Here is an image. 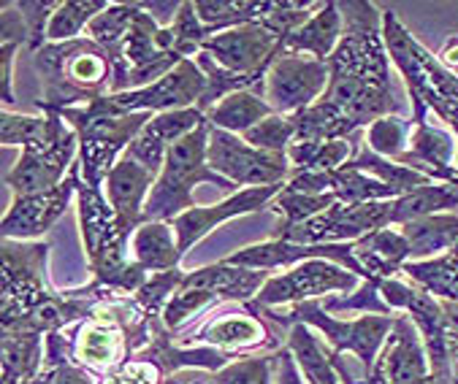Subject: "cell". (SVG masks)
I'll return each mask as SVG.
<instances>
[{
    "instance_id": "obj_14",
    "label": "cell",
    "mask_w": 458,
    "mask_h": 384,
    "mask_svg": "<svg viewBox=\"0 0 458 384\" xmlns=\"http://www.w3.org/2000/svg\"><path fill=\"white\" fill-rule=\"evenodd\" d=\"M207 165L239 189L288 184V179H291L288 154L255 149L242 136H233L215 125L209 130Z\"/></svg>"
},
{
    "instance_id": "obj_16",
    "label": "cell",
    "mask_w": 458,
    "mask_h": 384,
    "mask_svg": "<svg viewBox=\"0 0 458 384\" xmlns=\"http://www.w3.org/2000/svg\"><path fill=\"white\" fill-rule=\"evenodd\" d=\"M360 384H455L453 379L431 373L428 352L418 325L410 314H396L394 330L386 338L375 368L360 379Z\"/></svg>"
},
{
    "instance_id": "obj_7",
    "label": "cell",
    "mask_w": 458,
    "mask_h": 384,
    "mask_svg": "<svg viewBox=\"0 0 458 384\" xmlns=\"http://www.w3.org/2000/svg\"><path fill=\"white\" fill-rule=\"evenodd\" d=\"M47 241H0V328L25 325L36 312L57 298V287H52L47 273L49 260Z\"/></svg>"
},
{
    "instance_id": "obj_1",
    "label": "cell",
    "mask_w": 458,
    "mask_h": 384,
    "mask_svg": "<svg viewBox=\"0 0 458 384\" xmlns=\"http://www.w3.org/2000/svg\"><path fill=\"white\" fill-rule=\"evenodd\" d=\"M339 9L344 30L328 57V87L315 106L296 114L293 141L352 138L402 112V92L383 38V12L369 0H342Z\"/></svg>"
},
{
    "instance_id": "obj_2",
    "label": "cell",
    "mask_w": 458,
    "mask_h": 384,
    "mask_svg": "<svg viewBox=\"0 0 458 384\" xmlns=\"http://www.w3.org/2000/svg\"><path fill=\"white\" fill-rule=\"evenodd\" d=\"M76 217L93 281L136 296L149 279L131 255V238L136 230H131L109 206L104 187H89L81 176L76 181Z\"/></svg>"
},
{
    "instance_id": "obj_31",
    "label": "cell",
    "mask_w": 458,
    "mask_h": 384,
    "mask_svg": "<svg viewBox=\"0 0 458 384\" xmlns=\"http://www.w3.org/2000/svg\"><path fill=\"white\" fill-rule=\"evenodd\" d=\"M271 114L274 112L260 92L242 89V92H233V95H228V98H223L215 109H209L207 120H209V125H215L220 130H228L233 136H244L247 130H252L258 122L268 120Z\"/></svg>"
},
{
    "instance_id": "obj_21",
    "label": "cell",
    "mask_w": 458,
    "mask_h": 384,
    "mask_svg": "<svg viewBox=\"0 0 458 384\" xmlns=\"http://www.w3.org/2000/svg\"><path fill=\"white\" fill-rule=\"evenodd\" d=\"M204 122H207V114L199 112V109H182V112L155 114L147 122V128L136 136V141L125 149L123 157H128V160L139 163L141 168H147L149 173L160 176L171 144L179 141V138H185L188 133H193Z\"/></svg>"
},
{
    "instance_id": "obj_47",
    "label": "cell",
    "mask_w": 458,
    "mask_h": 384,
    "mask_svg": "<svg viewBox=\"0 0 458 384\" xmlns=\"http://www.w3.org/2000/svg\"><path fill=\"white\" fill-rule=\"evenodd\" d=\"M437 60L445 65V71H450V73L458 79V33H455V36H450V38L442 44V49H439Z\"/></svg>"
},
{
    "instance_id": "obj_29",
    "label": "cell",
    "mask_w": 458,
    "mask_h": 384,
    "mask_svg": "<svg viewBox=\"0 0 458 384\" xmlns=\"http://www.w3.org/2000/svg\"><path fill=\"white\" fill-rule=\"evenodd\" d=\"M131 255L149 276L179 268L182 257H185L179 252L176 233H174L171 222H147V225H141L131 238Z\"/></svg>"
},
{
    "instance_id": "obj_35",
    "label": "cell",
    "mask_w": 458,
    "mask_h": 384,
    "mask_svg": "<svg viewBox=\"0 0 458 384\" xmlns=\"http://www.w3.org/2000/svg\"><path fill=\"white\" fill-rule=\"evenodd\" d=\"M217 306H223L220 298L215 293L204 290V287L179 284V290L165 304L160 320H163V325H165L168 333H182V330L191 328L193 322H199L204 314H209Z\"/></svg>"
},
{
    "instance_id": "obj_27",
    "label": "cell",
    "mask_w": 458,
    "mask_h": 384,
    "mask_svg": "<svg viewBox=\"0 0 458 384\" xmlns=\"http://www.w3.org/2000/svg\"><path fill=\"white\" fill-rule=\"evenodd\" d=\"M4 352V384H30L44 371V338L30 330H0Z\"/></svg>"
},
{
    "instance_id": "obj_34",
    "label": "cell",
    "mask_w": 458,
    "mask_h": 384,
    "mask_svg": "<svg viewBox=\"0 0 458 384\" xmlns=\"http://www.w3.org/2000/svg\"><path fill=\"white\" fill-rule=\"evenodd\" d=\"M402 273L439 301H458V246L434 260H410Z\"/></svg>"
},
{
    "instance_id": "obj_10",
    "label": "cell",
    "mask_w": 458,
    "mask_h": 384,
    "mask_svg": "<svg viewBox=\"0 0 458 384\" xmlns=\"http://www.w3.org/2000/svg\"><path fill=\"white\" fill-rule=\"evenodd\" d=\"M434 184L428 176L380 157L369 144L360 141L355 154L336 171L326 173V189L336 198V204H377L396 201L402 196Z\"/></svg>"
},
{
    "instance_id": "obj_13",
    "label": "cell",
    "mask_w": 458,
    "mask_h": 384,
    "mask_svg": "<svg viewBox=\"0 0 458 384\" xmlns=\"http://www.w3.org/2000/svg\"><path fill=\"white\" fill-rule=\"evenodd\" d=\"M360 276L331 263V260H307L285 273L271 276L263 290L258 293L255 304L263 309L296 306L307 301H323L328 296H350L360 287Z\"/></svg>"
},
{
    "instance_id": "obj_18",
    "label": "cell",
    "mask_w": 458,
    "mask_h": 384,
    "mask_svg": "<svg viewBox=\"0 0 458 384\" xmlns=\"http://www.w3.org/2000/svg\"><path fill=\"white\" fill-rule=\"evenodd\" d=\"M81 176L79 160L73 163L71 173L65 176V181L55 189L47 192H36V196H25V198H14L9 212L0 220V233L4 238H14V241H38L44 233H49L63 214L71 209V198L76 192V181Z\"/></svg>"
},
{
    "instance_id": "obj_6",
    "label": "cell",
    "mask_w": 458,
    "mask_h": 384,
    "mask_svg": "<svg viewBox=\"0 0 458 384\" xmlns=\"http://www.w3.org/2000/svg\"><path fill=\"white\" fill-rule=\"evenodd\" d=\"M285 328L271 322L266 312L250 301V304H223L220 309H212L207 320L201 317L182 333H171L179 346H212L236 357L244 355H268L277 352L288 344Z\"/></svg>"
},
{
    "instance_id": "obj_48",
    "label": "cell",
    "mask_w": 458,
    "mask_h": 384,
    "mask_svg": "<svg viewBox=\"0 0 458 384\" xmlns=\"http://www.w3.org/2000/svg\"><path fill=\"white\" fill-rule=\"evenodd\" d=\"M331 360H334V365H336V371H339L342 384H360V379H355V376H352V371H350L347 360H344L342 355H336L334 349H331Z\"/></svg>"
},
{
    "instance_id": "obj_43",
    "label": "cell",
    "mask_w": 458,
    "mask_h": 384,
    "mask_svg": "<svg viewBox=\"0 0 458 384\" xmlns=\"http://www.w3.org/2000/svg\"><path fill=\"white\" fill-rule=\"evenodd\" d=\"M165 381H168L165 371L144 355H136L133 360L123 363L120 368L98 379V384H165Z\"/></svg>"
},
{
    "instance_id": "obj_22",
    "label": "cell",
    "mask_w": 458,
    "mask_h": 384,
    "mask_svg": "<svg viewBox=\"0 0 458 384\" xmlns=\"http://www.w3.org/2000/svg\"><path fill=\"white\" fill-rule=\"evenodd\" d=\"M157 176L141 168L139 163L120 157V163L112 168V173L104 181V196L109 206L120 214V220L131 228L139 230L144 225V206L155 187Z\"/></svg>"
},
{
    "instance_id": "obj_30",
    "label": "cell",
    "mask_w": 458,
    "mask_h": 384,
    "mask_svg": "<svg viewBox=\"0 0 458 384\" xmlns=\"http://www.w3.org/2000/svg\"><path fill=\"white\" fill-rule=\"evenodd\" d=\"M288 0H196V14L207 28L217 33L260 22L285 9Z\"/></svg>"
},
{
    "instance_id": "obj_23",
    "label": "cell",
    "mask_w": 458,
    "mask_h": 384,
    "mask_svg": "<svg viewBox=\"0 0 458 384\" xmlns=\"http://www.w3.org/2000/svg\"><path fill=\"white\" fill-rule=\"evenodd\" d=\"M268 279H271L268 271H252V268H242V265H231L220 260V263L188 271L182 284L204 287V290L220 298V304H250L258 298V293L263 290V284Z\"/></svg>"
},
{
    "instance_id": "obj_49",
    "label": "cell",
    "mask_w": 458,
    "mask_h": 384,
    "mask_svg": "<svg viewBox=\"0 0 458 384\" xmlns=\"http://www.w3.org/2000/svg\"><path fill=\"white\" fill-rule=\"evenodd\" d=\"M165 384H185V371H179V373H174Z\"/></svg>"
},
{
    "instance_id": "obj_4",
    "label": "cell",
    "mask_w": 458,
    "mask_h": 384,
    "mask_svg": "<svg viewBox=\"0 0 458 384\" xmlns=\"http://www.w3.org/2000/svg\"><path fill=\"white\" fill-rule=\"evenodd\" d=\"M383 38L391 54V63L399 68L410 104L412 125H426L428 112H434L458 138V79L445 71V65L431 54L394 12H383Z\"/></svg>"
},
{
    "instance_id": "obj_26",
    "label": "cell",
    "mask_w": 458,
    "mask_h": 384,
    "mask_svg": "<svg viewBox=\"0 0 458 384\" xmlns=\"http://www.w3.org/2000/svg\"><path fill=\"white\" fill-rule=\"evenodd\" d=\"M455 144L458 138L453 136V130H442L437 125H412V136H410V146L407 152L396 160L423 176H428L434 181V173L442 168L455 165Z\"/></svg>"
},
{
    "instance_id": "obj_8",
    "label": "cell",
    "mask_w": 458,
    "mask_h": 384,
    "mask_svg": "<svg viewBox=\"0 0 458 384\" xmlns=\"http://www.w3.org/2000/svg\"><path fill=\"white\" fill-rule=\"evenodd\" d=\"M36 109L47 117L44 130L22 146L17 165L4 176L14 198L60 187L73 168V154L79 152V136L63 114L44 101H36Z\"/></svg>"
},
{
    "instance_id": "obj_41",
    "label": "cell",
    "mask_w": 458,
    "mask_h": 384,
    "mask_svg": "<svg viewBox=\"0 0 458 384\" xmlns=\"http://www.w3.org/2000/svg\"><path fill=\"white\" fill-rule=\"evenodd\" d=\"M63 0H17V9L22 12L28 30H30V44L28 52L36 54L49 44V22L57 14Z\"/></svg>"
},
{
    "instance_id": "obj_40",
    "label": "cell",
    "mask_w": 458,
    "mask_h": 384,
    "mask_svg": "<svg viewBox=\"0 0 458 384\" xmlns=\"http://www.w3.org/2000/svg\"><path fill=\"white\" fill-rule=\"evenodd\" d=\"M250 146L263 149V152H280L288 154V146L296 138V117H283V114H271L268 120L258 122L252 130L242 136Z\"/></svg>"
},
{
    "instance_id": "obj_19",
    "label": "cell",
    "mask_w": 458,
    "mask_h": 384,
    "mask_svg": "<svg viewBox=\"0 0 458 384\" xmlns=\"http://www.w3.org/2000/svg\"><path fill=\"white\" fill-rule=\"evenodd\" d=\"M285 184H268V187H247V189H239L233 196H228L225 201L220 204H212V206H196L185 214H179L171 228L176 233V244H179V252L188 255L204 236H209L217 225L228 222V220H236V217H244V214H255V212H263L271 206V201L280 196Z\"/></svg>"
},
{
    "instance_id": "obj_20",
    "label": "cell",
    "mask_w": 458,
    "mask_h": 384,
    "mask_svg": "<svg viewBox=\"0 0 458 384\" xmlns=\"http://www.w3.org/2000/svg\"><path fill=\"white\" fill-rule=\"evenodd\" d=\"M307 260H331L352 273H358L360 279H366L352 244H291V241H277V238H268L263 244H252L244 246L233 255L225 257V263L231 265H242V268H252V271H271V268H283V265H299Z\"/></svg>"
},
{
    "instance_id": "obj_12",
    "label": "cell",
    "mask_w": 458,
    "mask_h": 384,
    "mask_svg": "<svg viewBox=\"0 0 458 384\" xmlns=\"http://www.w3.org/2000/svg\"><path fill=\"white\" fill-rule=\"evenodd\" d=\"M60 114L79 136V168L89 187H104L125 149L155 117L149 112L125 117H84L79 109H63Z\"/></svg>"
},
{
    "instance_id": "obj_33",
    "label": "cell",
    "mask_w": 458,
    "mask_h": 384,
    "mask_svg": "<svg viewBox=\"0 0 458 384\" xmlns=\"http://www.w3.org/2000/svg\"><path fill=\"white\" fill-rule=\"evenodd\" d=\"M355 144L350 138L336 141H293L288 146L291 160V176L296 173H315V171H336L342 168L352 154Z\"/></svg>"
},
{
    "instance_id": "obj_32",
    "label": "cell",
    "mask_w": 458,
    "mask_h": 384,
    "mask_svg": "<svg viewBox=\"0 0 458 384\" xmlns=\"http://www.w3.org/2000/svg\"><path fill=\"white\" fill-rule=\"evenodd\" d=\"M336 204V198L331 192H323V196H312V192H299V189H291L288 184L283 187V192L277 198L271 201L268 212H274L280 220L271 230V238H283L288 230L310 222L312 217L323 214L326 209H331Z\"/></svg>"
},
{
    "instance_id": "obj_39",
    "label": "cell",
    "mask_w": 458,
    "mask_h": 384,
    "mask_svg": "<svg viewBox=\"0 0 458 384\" xmlns=\"http://www.w3.org/2000/svg\"><path fill=\"white\" fill-rule=\"evenodd\" d=\"M328 314L339 312H360V314H383V317H396V312L383 301L377 279H363L360 287L350 296H328L320 301Z\"/></svg>"
},
{
    "instance_id": "obj_3",
    "label": "cell",
    "mask_w": 458,
    "mask_h": 384,
    "mask_svg": "<svg viewBox=\"0 0 458 384\" xmlns=\"http://www.w3.org/2000/svg\"><path fill=\"white\" fill-rule=\"evenodd\" d=\"M36 71L44 84V104L63 112L89 106L112 95L114 65L109 52L89 36L63 44H47L33 54Z\"/></svg>"
},
{
    "instance_id": "obj_24",
    "label": "cell",
    "mask_w": 458,
    "mask_h": 384,
    "mask_svg": "<svg viewBox=\"0 0 458 384\" xmlns=\"http://www.w3.org/2000/svg\"><path fill=\"white\" fill-rule=\"evenodd\" d=\"M352 249L366 279H394L402 273L404 263L412 260L407 238L402 236V230H394V228L375 230L369 236L352 241Z\"/></svg>"
},
{
    "instance_id": "obj_11",
    "label": "cell",
    "mask_w": 458,
    "mask_h": 384,
    "mask_svg": "<svg viewBox=\"0 0 458 384\" xmlns=\"http://www.w3.org/2000/svg\"><path fill=\"white\" fill-rule=\"evenodd\" d=\"M207 92V76L196 65V60H182L171 73H165L160 81L117 92L98 98L89 106H76L84 117H125V114H165V112H182V109H199Z\"/></svg>"
},
{
    "instance_id": "obj_17",
    "label": "cell",
    "mask_w": 458,
    "mask_h": 384,
    "mask_svg": "<svg viewBox=\"0 0 458 384\" xmlns=\"http://www.w3.org/2000/svg\"><path fill=\"white\" fill-rule=\"evenodd\" d=\"M268 20V17H266ZM266 20L239 25L212 36L201 52H207L217 65L236 76L266 79V71L285 49V38L274 30Z\"/></svg>"
},
{
    "instance_id": "obj_45",
    "label": "cell",
    "mask_w": 458,
    "mask_h": 384,
    "mask_svg": "<svg viewBox=\"0 0 458 384\" xmlns=\"http://www.w3.org/2000/svg\"><path fill=\"white\" fill-rule=\"evenodd\" d=\"M274 384H307V376L299 368V363L288 346L277 349V373H274Z\"/></svg>"
},
{
    "instance_id": "obj_15",
    "label": "cell",
    "mask_w": 458,
    "mask_h": 384,
    "mask_svg": "<svg viewBox=\"0 0 458 384\" xmlns=\"http://www.w3.org/2000/svg\"><path fill=\"white\" fill-rule=\"evenodd\" d=\"M326 87H328V63L283 49V54L266 71L263 98L274 114L296 117L323 98Z\"/></svg>"
},
{
    "instance_id": "obj_25",
    "label": "cell",
    "mask_w": 458,
    "mask_h": 384,
    "mask_svg": "<svg viewBox=\"0 0 458 384\" xmlns=\"http://www.w3.org/2000/svg\"><path fill=\"white\" fill-rule=\"evenodd\" d=\"M342 30H344V20L339 4H323L312 20H307L299 30H293L285 38V52L310 54L315 60L328 63V57L336 52L342 41Z\"/></svg>"
},
{
    "instance_id": "obj_38",
    "label": "cell",
    "mask_w": 458,
    "mask_h": 384,
    "mask_svg": "<svg viewBox=\"0 0 458 384\" xmlns=\"http://www.w3.org/2000/svg\"><path fill=\"white\" fill-rule=\"evenodd\" d=\"M410 136H412V122H407L399 114H394V117H383L375 125L366 128V138L363 141L369 144L380 157H388V160L396 163L407 152Z\"/></svg>"
},
{
    "instance_id": "obj_5",
    "label": "cell",
    "mask_w": 458,
    "mask_h": 384,
    "mask_svg": "<svg viewBox=\"0 0 458 384\" xmlns=\"http://www.w3.org/2000/svg\"><path fill=\"white\" fill-rule=\"evenodd\" d=\"M209 130H212V125L207 120L193 133L171 144L163 171H160L149 198H147V206H144V225L147 222H174L179 214L196 209L199 204L193 198V189L199 184H215V187L225 189L228 196L239 192V187H233L228 179H223L220 173H215L207 165Z\"/></svg>"
},
{
    "instance_id": "obj_37",
    "label": "cell",
    "mask_w": 458,
    "mask_h": 384,
    "mask_svg": "<svg viewBox=\"0 0 458 384\" xmlns=\"http://www.w3.org/2000/svg\"><path fill=\"white\" fill-rule=\"evenodd\" d=\"M274 373H277V352L244 355L212 373V384H274Z\"/></svg>"
},
{
    "instance_id": "obj_50",
    "label": "cell",
    "mask_w": 458,
    "mask_h": 384,
    "mask_svg": "<svg viewBox=\"0 0 458 384\" xmlns=\"http://www.w3.org/2000/svg\"><path fill=\"white\" fill-rule=\"evenodd\" d=\"M453 381L458 384V357H455V363H453Z\"/></svg>"
},
{
    "instance_id": "obj_46",
    "label": "cell",
    "mask_w": 458,
    "mask_h": 384,
    "mask_svg": "<svg viewBox=\"0 0 458 384\" xmlns=\"http://www.w3.org/2000/svg\"><path fill=\"white\" fill-rule=\"evenodd\" d=\"M49 371V384H96L93 373L84 371L76 363H65L57 368H47Z\"/></svg>"
},
{
    "instance_id": "obj_44",
    "label": "cell",
    "mask_w": 458,
    "mask_h": 384,
    "mask_svg": "<svg viewBox=\"0 0 458 384\" xmlns=\"http://www.w3.org/2000/svg\"><path fill=\"white\" fill-rule=\"evenodd\" d=\"M44 122H47L44 114L30 117L4 109V114H0V141H4V146H25L44 130Z\"/></svg>"
},
{
    "instance_id": "obj_36",
    "label": "cell",
    "mask_w": 458,
    "mask_h": 384,
    "mask_svg": "<svg viewBox=\"0 0 458 384\" xmlns=\"http://www.w3.org/2000/svg\"><path fill=\"white\" fill-rule=\"evenodd\" d=\"M109 6V0H63L57 14L49 22V44L79 38L81 33H87L89 22L101 17Z\"/></svg>"
},
{
    "instance_id": "obj_9",
    "label": "cell",
    "mask_w": 458,
    "mask_h": 384,
    "mask_svg": "<svg viewBox=\"0 0 458 384\" xmlns=\"http://www.w3.org/2000/svg\"><path fill=\"white\" fill-rule=\"evenodd\" d=\"M263 312L271 322H277L285 330H291L293 325H307L312 330H320L323 341L336 355L347 352L358 360L363 376L375 368V360L396 322V317H383V314H363L358 320H339V317H331L320 301L296 304V306H288V312H280V309H263Z\"/></svg>"
},
{
    "instance_id": "obj_28",
    "label": "cell",
    "mask_w": 458,
    "mask_h": 384,
    "mask_svg": "<svg viewBox=\"0 0 458 384\" xmlns=\"http://www.w3.org/2000/svg\"><path fill=\"white\" fill-rule=\"evenodd\" d=\"M399 230L410 244L412 260H434L458 246V214L453 212L412 220Z\"/></svg>"
},
{
    "instance_id": "obj_42",
    "label": "cell",
    "mask_w": 458,
    "mask_h": 384,
    "mask_svg": "<svg viewBox=\"0 0 458 384\" xmlns=\"http://www.w3.org/2000/svg\"><path fill=\"white\" fill-rule=\"evenodd\" d=\"M188 271L174 268V271H163V273H152L147 279V284L136 293V301L144 306V312H149L152 317H160L165 304L171 301V296L179 290L182 279H185Z\"/></svg>"
}]
</instances>
